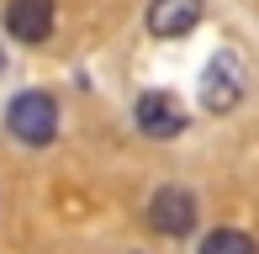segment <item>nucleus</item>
<instances>
[{"instance_id": "f257e3e1", "label": "nucleus", "mask_w": 259, "mask_h": 254, "mask_svg": "<svg viewBox=\"0 0 259 254\" xmlns=\"http://www.w3.org/2000/svg\"><path fill=\"white\" fill-rule=\"evenodd\" d=\"M6 127H11V138H21L32 148L53 143L58 138V101L42 96V90H27V96H16L6 106Z\"/></svg>"}, {"instance_id": "f03ea898", "label": "nucleus", "mask_w": 259, "mask_h": 254, "mask_svg": "<svg viewBox=\"0 0 259 254\" xmlns=\"http://www.w3.org/2000/svg\"><path fill=\"white\" fill-rule=\"evenodd\" d=\"M148 228L164 238H185L196 228V196L180 191V186H164L154 201H148Z\"/></svg>"}, {"instance_id": "7ed1b4c3", "label": "nucleus", "mask_w": 259, "mask_h": 254, "mask_svg": "<svg viewBox=\"0 0 259 254\" xmlns=\"http://www.w3.org/2000/svg\"><path fill=\"white\" fill-rule=\"evenodd\" d=\"M238 96H243V69L233 53H217V59L206 64V74H201V106L206 111H233L238 106Z\"/></svg>"}, {"instance_id": "20e7f679", "label": "nucleus", "mask_w": 259, "mask_h": 254, "mask_svg": "<svg viewBox=\"0 0 259 254\" xmlns=\"http://www.w3.org/2000/svg\"><path fill=\"white\" fill-rule=\"evenodd\" d=\"M133 117H138V127H143L148 138H180V133H185V106H180L175 96H164V90L138 96Z\"/></svg>"}, {"instance_id": "39448f33", "label": "nucleus", "mask_w": 259, "mask_h": 254, "mask_svg": "<svg viewBox=\"0 0 259 254\" xmlns=\"http://www.w3.org/2000/svg\"><path fill=\"white\" fill-rule=\"evenodd\" d=\"M6 27L16 43H42L53 32V0H11L6 6Z\"/></svg>"}, {"instance_id": "423d86ee", "label": "nucleus", "mask_w": 259, "mask_h": 254, "mask_svg": "<svg viewBox=\"0 0 259 254\" xmlns=\"http://www.w3.org/2000/svg\"><path fill=\"white\" fill-rule=\"evenodd\" d=\"M201 21V0H154L148 6V32L154 37H185Z\"/></svg>"}, {"instance_id": "0eeeda50", "label": "nucleus", "mask_w": 259, "mask_h": 254, "mask_svg": "<svg viewBox=\"0 0 259 254\" xmlns=\"http://www.w3.org/2000/svg\"><path fill=\"white\" fill-rule=\"evenodd\" d=\"M201 254H259V244L249 233H238V228H217V233L201 244Z\"/></svg>"}, {"instance_id": "6e6552de", "label": "nucleus", "mask_w": 259, "mask_h": 254, "mask_svg": "<svg viewBox=\"0 0 259 254\" xmlns=\"http://www.w3.org/2000/svg\"><path fill=\"white\" fill-rule=\"evenodd\" d=\"M0 69H6V53H0Z\"/></svg>"}]
</instances>
